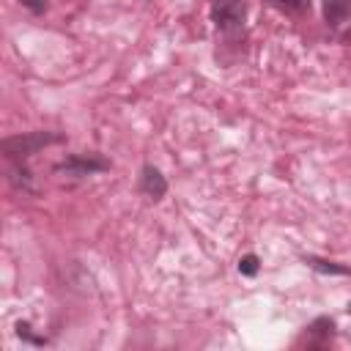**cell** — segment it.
<instances>
[{"label":"cell","mask_w":351,"mask_h":351,"mask_svg":"<svg viewBox=\"0 0 351 351\" xmlns=\"http://www.w3.org/2000/svg\"><path fill=\"white\" fill-rule=\"evenodd\" d=\"M60 140H63L60 134H49V132H30V134H16V137L3 140V151H5V156H11V159H27V156H30V154H36L38 148L52 145V143H60Z\"/></svg>","instance_id":"6da1fadb"},{"label":"cell","mask_w":351,"mask_h":351,"mask_svg":"<svg viewBox=\"0 0 351 351\" xmlns=\"http://www.w3.org/2000/svg\"><path fill=\"white\" fill-rule=\"evenodd\" d=\"M247 5L244 0H211V22L222 33H236L244 27Z\"/></svg>","instance_id":"7a4b0ae2"},{"label":"cell","mask_w":351,"mask_h":351,"mask_svg":"<svg viewBox=\"0 0 351 351\" xmlns=\"http://www.w3.org/2000/svg\"><path fill=\"white\" fill-rule=\"evenodd\" d=\"M110 162L107 159H99V156H85V154H71L66 156L63 162L55 165L58 173H66V176H74V178H82V176H93V173H101L107 170Z\"/></svg>","instance_id":"3957f363"},{"label":"cell","mask_w":351,"mask_h":351,"mask_svg":"<svg viewBox=\"0 0 351 351\" xmlns=\"http://www.w3.org/2000/svg\"><path fill=\"white\" fill-rule=\"evenodd\" d=\"M140 186H143V192H145L148 197H154V200H159V197L167 192V181H165V176H162L156 167H151V165L143 167Z\"/></svg>","instance_id":"277c9868"},{"label":"cell","mask_w":351,"mask_h":351,"mask_svg":"<svg viewBox=\"0 0 351 351\" xmlns=\"http://www.w3.org/2000/svg\"><path fill=\"white\" fill-rule=\"evenodd\" d=\"M324 16L332 27L351 19V0H324Z\"/></svg>","instance_id":"5b68a950"},{"label":"cell","mask_w":351,"mask_h":351,"mask_svg":"<svg viewBox=\"0 0 351 351\" xmlns=\"http://www.w3.org/2000/svg\"><path fill=\"white\" fill-rule=\"evenodd\" d=\"M304 263L321 274H351V266H340L335 261H324V258H315V255H307Z\"/></svg>","instance_id":"8992f818"},{"label":"cell","mask_w":351,"mask_h":351,"mask_svg":"<svg viewBox=\"0 0 351 351\" xmlns=\"http://www.w3.org/2000/svg\"><path fill=\"white\" fill-rule=\"evenodd\" d=\"M266 3L282 14H293V16L310 14V0H266Z\"/></svg>","instance_id":"52a82bcc"},{"label":"cell","mask_w":351,"mask_h":351,"mask_svg":"<svg viewBox=\"0 0 351 351\" xmlns=\"http://www.w3.org/2000/svg\"><path fill=\"white\" fill-rule=\"evenodd\" d=\"M239 271L244 274V277H255L258 274V255H244L241 261H239Z\"/></svg>","instance_id":"ba28073f"},{"label":"cell","mask_w":351,"mask_h":351,"mask_svg":"<svg viewBox=\"0 0 351 351\" xmlns=\"http://www.w3.org/2000/svg\"><path fill=\"white\" fill-rule=\"evenodd\" d=\"M16 335H19L22 340L33 343V346H44V343H47V337H36V335L30 332V324H16Z\"/></svg>","instance_id":"9c48e42d"},{"label":"cell","mask_w":351,"mask_h":351,"mask_svg":"<svg viewBox=\"0 0 351 351\" xmlns=\"http://www.w3.org/2000/svg\"><path fill=\"white\" fill-rule=\"evenodd\" d=\"M22 5H27L33 14H41V11L47 8V3H44V0H22Z\"/></svg>","instance_id":"30bf717a"},{"label":"cell","mask_w":351,"mask_h":351,"mask_svg":"<svg viewBox=\"0 0 351 351\" xmlns=\"http://www.w3.org/2000/svg\"><path fill=\"white\" fill-rule=\"evenodd\" d=\"M348 38H351V30H348Z\"/></svg>","instance_id":"8fae6325"}]
</instances>
